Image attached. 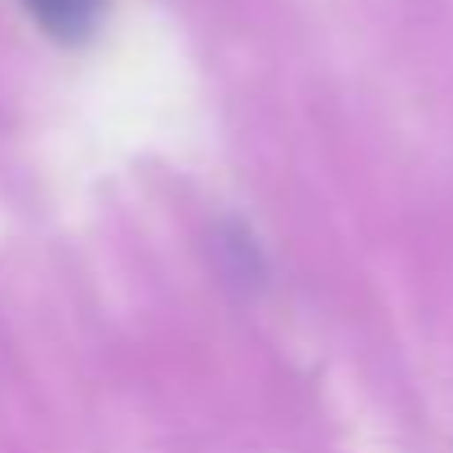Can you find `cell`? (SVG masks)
<instances>
[{"label": "cell", "mask_w": 453, "mask_h": 453, "mask_svg": "<svg viewBox=\"0 0 453 453\" xmlns=\"http://www.w3.org/2000/svg\"><path fill=\"white\" fill-rule=\"evenodd\" d=\"M23 5H27V14L50 36H58V41H85L98 27L107 0H23Z\"/></svg>", "instance_id": "1"}]
</instances>
